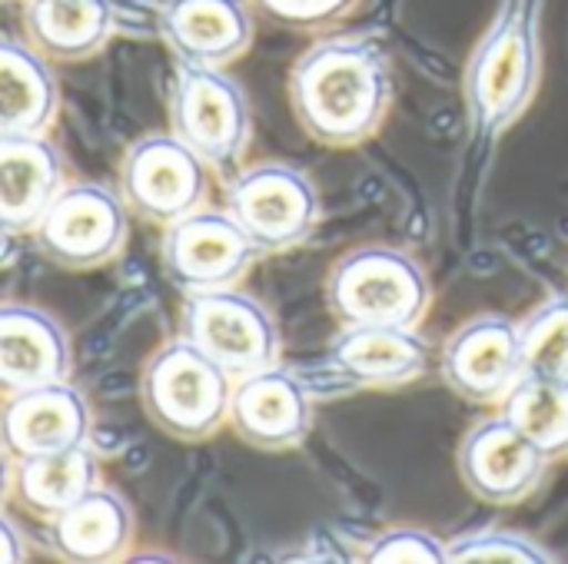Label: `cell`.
Listing matches in <instances>:
<instances>
[{"mask_svg":"<svg viewBox=\"0 0 568 564\" xmlns=\"http://www.w3.org/2000/svg\"><path fill=\"white\" fill-rule=\"evenodd\" d=\"M519 332L526 376L568 379V296L542 302L526 322H519Z\"/></svg>","mask_w":568,"mask_h":564,"instance_id":"24","label":"cell"},{"mask_svg":"<svg viewBox=\"0 0 568 564\" xmlns=\"http://www.w3.org/2000/svg\"><path fill=\"white\" fill-rule=\"evenodd\" d=\"M67 166L47 136H0V226L33 233L67 189Z\"/></svg>","mask_w":568,"mask_h":564,"instance_id":"17","label":"cell"},{"mask_svg":"<svg viewBox=\"0 0 568 564\" xmlns=\"http://www.w3.org/2000/svg\"><path fill=\"white\" fill-rule=\"evenodd\" d=\"M170 133H176L213 173L236 176L253 116L243 86L223 66L176 63L170 86Z\"/></svg>","mask_w":568,"mask_h":564,"instance_id":"5","label":"cell"},{"mask_svg":"<svg viewBox=\"0 0 568 564\" xmlns=\"http://www.w3.org/2000/svg\"><path fill=\"white\" fill-rule=\"evenodd\" d=\"M70 376V339L53 316L33 306L0 312V386L3 396L63 382Z\"/></svg>","mask_w":568,"mask_h":564,"instance_id":"18","label":"cell"},{"mask_svg":"<svg viewBox=\"0 0 568 564\" xmlns=\"http://www.w3.org/2000/svg\"><path fill=\"white\" fill-rule=\"evenodd\" d=\"M433 302L423 266L389 246H363L343 256L326 279V306L339 326L419 329Z\"/></svg>","mask_w":568,"mask_h":564,"instance_id":"4","label":"cell"},{"mask_svg":"<svg viewBox=\"0 0 568 564\" xmlns=\"http://www.w3.org/2000/svg\"><path fill=\"white\" fill-rule=\"evenodd\" d=\"M116 23V0H23L27 40L57 63H77L100 53Z\"/></svg>","mask_w":568,"mask_h":564,"instance_id":"21","label":"cell"},{"mask_svg":"<svg viewBox=\"0 0 568 564\" xmlns=\"http://www.w3.org/2000/svg\"><path fill=\"white\" fill-rule=\"evenodd\" d=\"M60 110V86L30 40L0 43V136H47Z\"/></svg>","mask_w":568,"mask_h":564,"instance_id":"20","label":"cell"},{"mask_svg":"<svg viewBox=\"0 0 568 564\" xmlns=\"http://www.w3.org/2000/svg\"><path fill=\"white\" fill-rule=\"evenodd\" d=\"M233 432L260 452L300 449L313 429V399L300 376L270 366L233 382L230 402Z\"/></svg>","mask_w":568,"mask_h":564,"instance_id":"13","label":"cell"},{"mask_svg":"<svg viewBox=\"0 0 568 564\" xmlns=\"http://www.w3.org/2000/svg\"><path fill=\"white\" fill-rule=\"evenodd\" d=\"M27 548V545H23ZM23 548H20V542H17V535H13V522L10 519H3V548H0V562L3 564H17L23 562L27 555H23Z\"/></svg>","mask_w":568,"mask_h":564,"instance_id":"28","label":"cell"},{"mask_svg":"<svg viewBox=\"0 0 568 564\" xmlns=\"http://www.w3.org/2000/svg\"><path fill=\"white\" fill-rule=\"evenodd\" d=\"M260 17L286 30H326L346 20L359 0H250Z\"/></svg>","mask_w":568,"mask_h":564,"instance_id":"27","label":"cell"},{"mask_svg":"<svg viewBox=\"0 0 568 564\" xmlns=\"http://www.w3.org/2000/svg\"><path fill=\"white\" fill-rule=\"evenodd\" d=\"M456 462L463 485L489 505L526 502L549 469V459L503 412L466 432Z\"/></svg>","mask_w":568,"mask_h":564,"instance_id":"11","label":"cell"},{"mask_svg":"<svg viewBox=\"0 0 568 564\" xmlns=\"http://www.w3.org/2000/svg\"><path fill=\"white\" fill-rule=\"evenodd\" d=\"M366 562L373 564H449V545L439 542L436 535L403 525V529H386L366 545Z\"/></svg>","mask_w":568,"mask_h":564,"instance_id":"26","label":"cell"},{"mask_svg":"<svg viewBox=\"0 0 568 564\" xmlns=\"http://www.w3.org/2000/svg\"><path fill=\"white\" fill-rule=\"evenodd\" d=\"M523 376V332L506 316H479L446 342L443 379L466 402H503Z\"/></svg>","mask_w":568,"mask_h":564,"instance_id":"12","label":"cell"},{"mask_svg":"<svg viewBox=\"0 0 568 564\" xmlns=\"http://www.w3.org/2000/svg\"><path fill=\"white\" fill-rule=\"evenodd\" d=\"M47 545L70 564L120 562L133 545V512L110 489H93L47 522Z\"/></svg>","mask_w":568,"mask_h":564,"instance_id":"19","label":"cell"},{"mask_svg":"<svg viewBox=\"0 0 568 564\" xmlns=\"http://www.w3.org/2000/svg\"><path fill=\"white\" fill-rule=\"evenodd\" d=\"M183 336L233 382L280 366V329L270 309L240 289L186 296Z\"/></svg>","mask_w":568,"mask_h":564,"instance_id":"10","label":"cell"},{"mask_svg":"<svg viewBox=\"0 0 568 564\" xmlns=\"http://www.w3.org/2000/svg\"><path fill=\"white\" fill-rule=\"evenodd\" d=\"M542 73L539 0H509L466 66V110L479 136H499L532 106Z\"/></svg>","mask_w":568,"mask_h":564,"instance_id":"2","label":"cell"},{"mask_svg":"<svg viewBox=\"0 0 568 564\" xmlns=\"http://www.w3.org/2000/svg\"><path fill=\"white\" fill-rule=\"evenodd\" d=\"M549 564L552 555L516 532H476L449 542V564Z\"/></svg>","mask_w":568,"mask_h":564,"instance_id":"25","label":"cell"},{"mask_svg":"<svg viewBox=\"0 0 568 564\" xmlns=\"http://www.w3.org/2000/svg\"><path fill=\"white\" fill-rule=\"evenodd\" d=\"M286 93L310 140L346 150L379 133L393 103V70L379 43L326 37L293 63Z\"/></svg>","mask_w":568,"mask_h":564,"instance_id":"1","label":"cell"},{"mask_svg":"<svg viewBox=\"0 0 568 564\" xmlns=\"http://www.w3.org/2000/svg\"><path fill=\"white\" fill-rule=\"evenodd\" d=\"M499 406L549 462L568 459V379L523 376Z\"/></svg>","mask_w":568,"mask_h":564,"instance_id":"23","label":"cell"},{"mask_svg":"<svg viewBox=\"0 0 568 564\" xmlns=\"http://www.w3.org/2000/svg\"><path fill=\"white\" fill-rule=\"evenodd\" d=\"M156 37L176 63L230 66L253 43L250 0H163L156 10Z\"/></svg>","mask_w":568,"mask_h":564,"instance_id":"14","label":"cell"},{"mask_svg":"<svg viewBox=\"0 0 568 564\" xmlns=\"http://www.w3.org/2000/svg\"><path fill=\"white\" fill-rule=\"evenodd\" d=\"M256 259L260 249L243 233V226L230 216L226 206L223 209L203 206L183 216L180 223L166 226L160 239L163 273L183 296L236 289Z\"/></svg>","mask_w":568,"mask_h":564,"instance_id":"9","label":"cell"},{"mask_svg":"<svg viewBox=\"0 0 568 564\" xmlns=\"http://www.w3.org/2000/svg\"><path fill=\"white\" fill-rule=\"evenodd\" d=\"M210 176L213 170L176 133H150L120 163V196L133 216L166 229L206 206Z\"/></svg>","mask_w":568,"mask_h":564,"instance_id":"7","label":"cell"},{"mask_svg":"<svg viewBox=\"0 0 568 564\" xmlns=\"http://www.w3.org/2000/svg\"><path fill=\"white\" fill-rule=\"evenodd\" d=\"M37 253L60 269H100L130 236V206L103 183H70L30 233Z\"/></svg>","mask_w":568,"mask_h":564,"instance_id":"8","label":"cell"},{"mask_svg":"<svg viewBox=\"0 0 568 564\" xmlns=\"http://www.w3.org/2000/svg\"><path fill=\"white\" fill-rule=\"evenodd\" d=\"M146 419L176 442H206L230 422L233 379L186 336L160 346L140 376Z\"/></svg>","mask_w":568,"mask_h":564,"instance_id":"3","label":"cell"},{"mask_svg":"<svg viewBox=\"0 0 568 564\" xmlns=\"http://www.w3.org/2000/svg\"><path fill=\"white\" fill-rule=\"evenodd\" d=\"M326 366L349 389H399L426 372L429 346L409 326H339Z\"/></svg>","mask_w":568,"mask_h":564,"instance_id":"16","label":"cell"},{"mask_svg":"<svg viewBox=\"0 0 568 564\" xmlns=\"http://www.w3.org/2000/svg\"><path fill=\"white\" fill-rule=\"evenodd\" d=\"M0 439L7 459H33L87 445L90 406L67 379L3 396Z\"/></svg>","mask_w":568,"mask_h":564,"instance_id":"15","label":"cell"},{"mask_svg":"<svg viewBox=\"0 0 568 564\" xmlns=\"http://www.w3.org/2000/svg\"><path fill=\"white\" fill-rule=\"evenodd\" d=\"M226 209L253 239L260 256L303 246L323 216L313 180L286 163H260L230 176Z\"/></svg>","mask_w":568,"mask_h":564,"instance_id":"6","label":"cell"},{"mask_svg":"<svg viewBox=\"0 0 568 564\" xmlns=\"http://www.w3.org/2000/svg\"><path fill=\"white\" fill-rule=\"evenodd\" d=\"M7 495L33 519L50 522L100 485V465L90 445H73L33 459H7Z\"/></svg>","mask_w":568,"mask_h":564,"instance_id":"22","label":"cell"}]
</instances>
